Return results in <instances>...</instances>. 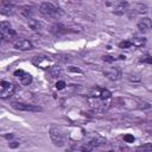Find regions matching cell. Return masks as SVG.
<instances>
[{
  "label": "cell",
  "mask_w": 152,
  "mask_h": 152,
  "mask_svg": "<svg viewBox=\"0 0 152 152\" xmlns=\"http://www.w3.org/2000/svg\"><path fill=\"white\" fill-rule=\"evenodd\" d=\"M50 133V138L53 142V145L62 147L65 145V133L63 132V129L59 126H52L49 131Z\"/></svg>",
  "instance_id": "cell-1"
},
{
  "label": "cell",
  "mask_w": 152,
  "mask_h": 152,
  "mask_svg": "<svg viewBox=\"0 0 152 152\" xmlns=\"http://www.w3.org/2000/svg\"><path fill=\"white\" fill-rule=\"evenodd\" d=\"M39 12L48 18H57L58 15H61V11L58 10V7H56L52 2H42L39 5Z\"/></svg>",
  "instance_id": "cell-2"
},
{
  "label": "cell",
  "mask_w": 152,
  "mask_h": 152,
  "mask_svg": "<svg viewBox=\"0 0 152 152\" xmlns=\"http://www.w3.org/2000/svg\"><path fill=\"white\" fill-rule=\"evenodd\" d=\"M15 91V86L7 82L1 81L0 82V97L1 99H10Z\"/></svg>",
  "instance_id": "cell-3"
},
{
  "label": "cell",
  "mask_w": 152,
  "mask_h": 152,
  "mask_svg": "<svg viewBox=\"0 0 152 152\" xmlns=\"http://www.w3.org/2000/svg\"><path fill=\"white\" fill-rule=\"evenodd\" d=\"M12 107L17 110H23V112H32V113H37V112H42L43 108L37 106V104H32V103H23V102H13Z\"/></svg>",
  "instance_id": "cell-4"
},
{
  "label": "cell",
  "mask_w": 152,
  "mask_h": 152,
  "mask_svg": "<svg viewBox=\"0 0 152 152\" xmlns=\"http://www.w3.org/2000/svg\"><path fill=\"white\" fill-rule=\"evenodd\" d=\"M32 63L42 69H46V68L50 69L52 66V61L46 56H36L32 58Z\"/></svg>",
  "instance_id": "cell-5"
},
{
  "label": "cell",
  "mask_w": 152,
  "mask_h": 152,
  "mask_svg": "<svg viewBox=\"0 0 152 152\" xmlns=\"http://www.w3.org/2000/svg\"><path fill=\"white\" fill-rule=\"evenodd\" d=\"M0 34L2 37H15V31L11 27L10 21H0Z\"/></svg>",
  "instance_id": "cell-6"
},
{
  "label": "cell",
  "mask_w": 152,
  "mask_h": 152,
  "mask_svg": "<svg viewBox=\"0 0 152 152\" xmlns=\"http://www.w3.org/2000/svg\"><path fill=\"white\" fill-rule=\"evenodd\" d=\"M14 48L17 50H20V51H28V50H32L33 49V44L27 40V39H24V38H19L14 42Z\"/></svg>",
  "instance_id": "cell-7"
},
{
  "label": "cell",
  "mask_w": 152,
  "mask_h": 152,
  "mask_svg": "<svg viewBox=\"0 0 152 152\" xmlns=\"http://www.w3.org/2000/svg\"><path fill=\"white\" fill-rule=\"evenodd\" d=\"M14 76L19 78L20 83L23 86H28L31 82H32V76L28 74V72H25L24 70H15L14 71Z\"/></svg>",
  "instance_id": "cell-8"
},
{
  "label": "cell",
  "mask_w": 152,
  "mask_h": 152,
  "mask_svg": "<svg viewBox=\"0 0 152 152\" xmlns=\"http://www.w3.org/2000/svg\"><path fill=\"white\" fill-rule=\"evenodd\" d=\"M103 74H104V76H106L108 80H110V81H118V80L121 77V71H120L119 69H116V68L108 69V70H106Z\"/></svg>",
  "instance_id": "cell-9"
},
{
  "label": "cell",
  "mask_w": 152,
  "mask_h": 152,
  "mask_svg": "<svg viewBox=\"0 0 152 152\" xmlns=\"http://www.w3.org/2000/svg\"><path fill=\"white\" fill-rule=\"evenodd\" d=\"M151 26H152L151 19H150V18H147V17H145V18L140 19V20H139V23H138V28H139V31H140V32H148V31H150V28H151Z\"/></svg>",
  "instance_id": "cell-10"
},
{
  "label": "cell",
  "mask_w": 152,
  "mask_h": 152,
  "mask_svg": "<svg viewBox=\"0 0 152 152\" xmlns=\"http://www.w3.org/2000/svg\"><path fill=\"white\" fill-rule=\"evenodd\" d=\"M27 25H28V27H30L32 31H36V32H40V31H43V28H44V24H43L40 20L32 19V18H30V19L27 20Z\"/></svg>",
  "instance_id": "cell-11"
},
{
  "label": "cell",
  "mask_w": 152,
  "mask_h": 152,
  "mask_svg": "<svg viewBox=\"0 0 152 152\" xmlns=\"http://www.w3.org/2000/svg\"><path fill=\"white\" fill-rule=\"evenodd\" d=\"M129 42L135 48H142L146 44V38L144 36H141V34H134Z\"/></svg>",
  "instance_id": "cell-12"
},
{
  "label": "cell",
  "mask_w": 152,
  "mask_h": 152,
  "mask_svg": "<svg viewBox=\"0 0 152 152\" xmlns=\"http://www.w3.org/2000/svg\"><path fill=\"white\" fill-rule=\"evenodd\" d=\"M19 12L25 17V18H31L32 17V14L34 13V7L33 6H31V5H25V6H21L20 8H19Z\"/></svg>",
  "instance_id": "cell-13"
},
{
  "label": "cell",
  "mask_w": 152,
  "mask_h": 152,
  "mask_svg": "<svg viewBox=\"0 0 152 152\" xmlns=\"http://www.w3.org/2000/svg\"><path fill=\"white\" fill-rule=\"evenodd\" d=\"M128 2L127 1H121V2H119L118 5H116V7L114 8V14H116V15H122L125 12H126V8L128 7Z\"/></svg>",
  "instance_id": "cell-14"
},
{
  "label": "cell",
  "mask_w": 152,
  "mask_h": 152,
  "mask_svg": "<svg viewBox=\"0 0 152 152\" xmlns=\"http://www.w3.org/2000/svg\"><path fill=\"white\" fill-rule=\"evenodd\" d=\"M49 72H50L51 77H58V76H61V74H62V68L58 66V65H52V66L49 69Z\"/></svg>",
  "instance_id": "cell-15"
},
{
  "label": "cell",
  "mask_w": 152,
  "mask_h": 152,
  "mask_svg": "<svg viewBox=\"0 0 152 152\" xmlns=\"http://www.w3.org/2000/svg\"><path fill=\"white\" fill-rule=\"evenodd\" d=\"M127 78L131 81V82H140L141 81V77L137 74H128L127 75Z\"/></svg>",
  "instance_id": "cell-16"
},
{
  "label": "cell",
  "mask_w": 152,
  "mask_h": 152,
  "mask_svg": "<svg viewBox=\"0 0 152 152\" xmlns=\"http://www.w3.org/2000/svg\"><path fill=\"white\" fill-rule=\"evenodd\" d=\"M151 150H152V145L150 142H147V144L138 147V151H142V152H151Z\"/></svg>",
  "instance_id": "cell-17"
},
{
  "label": "cell",
  "mask_w": 152,
  "mask_h": 152,
  "mask_svg": "<svg viewBox=\"0 0 152 152\" xmlns=\"http://www.w3.org/2000/svg\"><path fill=\"white\" fill-rule=\"evenodd\" d=\"M119 48L120 49H128V48H132V44L129 40H122L119 43Z\"/></svg>",
  "instance_id": "cell-18"
},
{
  "label": "cell",
  "mask_w": 152,
  "mask_h": 152,
  "mask_svg": "<svg viewBox=\"0 0 152 152\" xmlns=\"http://www.w3.org/2000/svg\"><path fill=\"white\" fill-rule=\"evenodd\" d=\"M141 63H146V64H152V57L150 56V53H146L142 58H140Z\"/></svg>",
  "instance_id": "cell-19"
},
{
  "label": "cell",
  "mask_w": 152,
  "mask_h": 152,
  "mask_svg": "<svg viewBox=\"0 0 152 152\" xmlns=\"http://www.w3.org/2000/svg\"><path fill=\"white\" fill-rule=\"evenodd\" d=\"M147 11V6L146 5H142V4H139L137 6V12L138 13H145Z\"/></svg>",
  "instance_id": "cell-20"
},
{
  "label": "cell",
  "mask_w": 152,
  "mask_h": 152,
  "mask_svg": "<svg viewBox=\"0 0 152 152\" xmlns=\"http://www.w3.org/2000/svg\"><path fill=\"white\" fill-rule=\"evenodd\" d=\"M65 86H66V83H65L64 81H57V82H56V84H55L56 89H58V90L64 89V88H65Z\"/></svg>",
  "instance_id": "cell-21"
},
{
  "label": "cell",
  "mask_w": 152,
  "mask_h": 152,
  "mask_svg": "<svg viewBox=\"0 0 152 152\" xmlns=\"http://www.w3.org/2000/svg\"><path fill=\"white\" fill-rule=\"evenodd\" d=\"M102 59H103L106 63H113L115 58H114L113 56H109V55H104V56H102Z\"/></svg>",
  "instance_id": "cell-22"
},
{
  "label": "cell",
  "mask_w": 152,
  "mask_h": 152,
  "mask_svg": "<svg viewBox=\"0 0 152 152\" xmlns=\"http://www.w3.org/2000/svg\"><path fill=\"white\" fill-rule=\"evenodd\" d=\"M124 140H125L126 142H133V141L135 140V138H134L132 134H125V135H124Z\"/></svg>",
  "instance_id": "cell-23"
},
{
  "label": "cell",
  "mask_w": 152,
  "mask_h": 152,
  "mask_svg": "<svg viewBox=\"0 0 152 152\" xmlns=\"http://www.w3.org/2000/svg\"><path fill=\"white\" fill-rule=\"evenodd\" d=\"M8 146H10L11 148H17V147L19 146V141H11V142L8 144Z\"/></svg>",
  "instance_id": "cell-24"
},
{
  "label": "cell",
  "mask_w": 152,
  "mask_h": 152,
  "mask_svg": "<svg viewBox=\"0 0 152 152\" xmlns=\"http://www.w3.org/2000/svg\"><path fill=\"white\" fill-rule=\"evenodd\" d=\"M4 138H5V139L11 140V139H13V138H14V134H12V133H11V134H5V135H4Z\"/></svg>",
  "instance_id": "cell-25"
},
{
  "label": "cell",
  "mask_w": 152,
  "mask_h": 152,
  "mask_svg": "<svg viewBox=\"0 0 152 152\" xmlns=\"http://www.w3.org/2000/svg\"><path fill=\"white\" fill-rule=\"evenodd\" d=\"M69 70H70V71H74V72H81L80 69H77V68H72V66H70Z\"/></svg>",
  "instance_id": "cell-26"
},
{
  "label": "cell",
  "mask_w": 152,
  "mask_h": 152,
  "mask_svg": "<svg viewBox=\"0 0 152 152\" xmlns=\"http://www.w3.org/2000/svg\"><path fill=\"white\" fill-rule=\"evenodd\" d=\"M2 40H4V37H2V36H1V34H0V44H1V43H2Z\"/></svg>",
  "instance_id": "cell-27"
},
{
  "label": "cell",
  "mask_w": 152,
  "mask_h": 152,
  "mask_svg": "<svg viewBox=\"0 0 152 152\" xmlns=\"http://www.w3.org/2000/svg\"><path fill=\"white\" fill-rule=\"evenodd\" d=\"M119 57H120V59H125V58H126V57H125V56H122V55H121V56H119Z\"/></svg>",
  "instance_id": "cell-28"
}]
</instances>
